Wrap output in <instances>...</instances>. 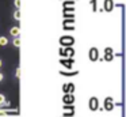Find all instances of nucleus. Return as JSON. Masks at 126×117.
I'll return each mask as SVG.
<instances>
[{"instance_id": "nucleus-1", "label": "nucleus", "mask_w": 126, "mask_h": 117, "mask_svg": "<svg viewBox=\"0 0 126 117\" xmlns=\"http://www.w3.org/2000/svg\"><path fill=\"white\" fill-rule=\"evenodd\" d=\"M10 34L12 35V37H15V38H18L20 35V29L18 26H14V27H11L10 29Z\"/></svg>"}, {"instance_id": "nucleus-2", "label": "nucleus", "mask_w": 126, "mask_h": 117, "mask_svg": "<svg viewBox=\"0 0 126 117\" xmlns=\"http://www.w3.org/2000/svg\"><path fill=\"white\" fill-rule=\"evenodd\" d=\"M7 44H8V38L1 35V37H0V46H6Z\"/></svg>"}, {"instance_id": "nucleus-3", "label": "nucleus", "mask_w": 126, "mask_h": 117, "mask_svg": "<svg viewBox=\"0 0 126 117\" xmlns=\"http://www.w3.org/2000/svg\"><path fill=\"white\" fill-rule=\"evenodd\" d=\"M3 105H8V102L6 101V95L4 94H0V106H3Z\"/></svg>"}, {"instance_id": "nucleus-4", "label": "nucleus", "mask_w": 126, "mask_h": 117, "mask_svg": "<svg viewBox=\"0 0 126 117\" xmlns=\"http://www.w3.org/2000/svg\"><path fill=\"white\" fill-rule=\"evenodd\" d=\"M14 18L16 19V21H19V19H20V10H16L14 12Z\"/></svg>"}, {"instance_id": "nucleus-5", "label": "nucleus", "mask_w": 126, "mask_h": 117, "mask_svg": "<svg viewBox=\"0 0 126 117\" xmlns=\"http://www.w3.org/2000/svg\"><path fill=\"white\" fill-rule=\"evenodd\" d=\"M12 42H14V45L16 46V48H19V46H20V38H19V37H18V38H15V40L12 41Z\"/></svg>"}, {"instance_id": "nucleus-6", "label": "nucleus", "mask_w": 126, "mask_h": 117, "mask_svg": "<svg viewBox=\"0 0 126 117\" xmlns=\"http://www.w3.org/2000/svg\"><path fill=\"white\" fill-rule=\"evenodd\" d=\"M15 7L16 10H20V0H15Z\"/></svg>"}, {"instance_id": "nucleus-7", "label": "nucleus", "mask_w": 126, "mask_h": 117, "mask_svg": "<svg viewBox=\"0 0 126 117\" xmlns=\"http://www.w3.org/2000/svg\"><path fill=\"white\" fill-rule=\"evenodd\" d=\"M3 79H4V75L1 72H0V82H3Z\"/></svg>"}, {"instance_id": "nucleus-8", "label": "nucleus", "mask_w": 126, "mask_h": 117, "mask_svg": "<svg viewBox=\"0 0 126 117\" xmlns=\"http://www.w3.org/2000/svg\"><path fill=\"white\" fill-rule=\"evenodd\" d=\"M1 65H3V60L0 59V68H1Z\"/></svg>"}]
</instances>
